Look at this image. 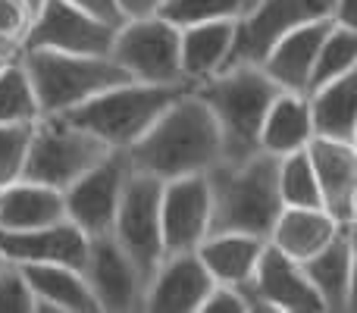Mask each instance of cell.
Wrapping results in <instances>:
<instances>
[{
    "label": "cell",
    "mask_w": 357,
    "mask_h": 313,
    "mask_svg": "<svg viewBox=\"0 0 357 313\" xmlns=\"http://www.w3.org/2000/svg\"><path fill=\"white\" fill-rule=\"evenodd\" d=\"M129 169L157 176L160 182L197 176L222 163V138L207 104L188 88L157 116V123L132 148L119 151Z\"/></svg>",
    "instance_id": "6da1fadb"
},
{
    "label": "cell",
    "mask_w": 357,
    "mask_h": 313,
    "mask_svg": "<svg viewBox=\"0 0 357 313\" xmlns=\"http://www.w3.org/2000/svg\"><path fill=\"white\" fill-rule=\"evenodd\" d=\"M282 91L257 63H235L220 69L216 75L197 82L195 94L207 104L216 129L222 138V160H238L257 154V138L264 125L266 107Z\"/></svg>",
    "instance_id": "7a4b0ae2"
},
{
    "label": "cell",
    "mask_w": 357,
    "mask_h": 313,
    "mask_svg": "<svg viewBox=\"0 0 357 313\" xmlns=\"http://www.w3.org/2000/svg\"><path fill=\"white\" fill-rule=\"evenodd\" d=\"M210 185V232H245L266 238L282 201L276 185V157L257 154L238 163H216L204 172Z\"/></svg>",
    "instance_id": "3957f363"
},
{
    "label": "cell",
    "mask_w": 357,
    "mask_h": 313,
    "mask_svg": "<svg viewBox=\"0 0 357 313\" xmlns=\"http://www.w3.org/2000/svg\"><path fill=\"white\" fill-rule=\"evenodd\" d=\"M19 63L31 82L41 116H60L98 98L107 88L132 82L110 54H63V50L25 47Z\"/></svg>",
    "instance_id": "277c9868"
},
{
    "label": "cell",
    "mask_w": 357,
    "mask_h": 313,
    "mask_svg": "<svg viewBox=\"0 0 357 313\" xmlns=\"http://www.w3.org/2000/svg\"><path fill=\"white\" fill-rule=\"evenodd\" d=\"M195 85H148V82H123L98 98L85 100L69 113H60L88 135H94L107 151H126L157 123L163 110Z\"/></svg>",
    "instance_id": "5b68a950"
},
{
    "label": "cell",
    "mask_w": 357,
    "mask_h": 313,
    "mask_svg": "<svg viewBox=\"0 0 357 313\" xmlns=\"http://www.w3.org/2000/svg\"><path fill=\"white\" fill-rule=\"evenodd\" d=\"M107 154L113 151H107L98 138L69 123L66 116H41L31 125L22 178L63 191Z\"/></svg>",
    "instance_id": "8992f818"
},
{
    "label": "cell",
    "mask_w": 357,
    "mask_h": 313,
    "mask_svg": "<svg viewBox=\"0 0 357 313\" xmlns=\"http://www.w3.org/2000/svg\"><path fill=\"white\" fill-rule=\"evenodd\" d=\"M160 188L163 182L157 176L129 169L110 226V238L123 247V254L138 266L144 279L154 276V270L163 260Z\"/></svg>",
    "instance_id": "52a82bcc"
},
{
    "label": "cell",
    "mask_w": 357,
    "mask_h": 313,
    "mask_svg": "<svg viewBox=\"0 0 357 313\" xmlns=\"http://www.w3.org/2000/svg\"><path fill=\"white\" fill-rule=\"evenodd\" d=\"M110 56L126 69L132 82H148V85L185 82L182 66H178V29L163 16L123 22L113 35Z\"/></svg>",
    "instance_id": "ba28073f"
},
{
    "label": "cell",
    "mask_w": 357,
    "mask_h": 313,
    "mask_svg": "<svg viewBox=\"0 0 357 313\" xmlns=\"http://www.w3.org/2000/svg\"><path fill=\"white\" fill-rule=\"evenodd\" d=\"M333 16V0H254L235 22V44L226 66L260 63L273 41L285 31Z\"/></svg>",
    "instance_id": "9c48e42d"
},
{
    "label": "cell",
    "mask_w": 357,
    "mask_h": 313,
    "mask_svg": "<svg viewBox=\"0 0 357 313\" xmlns=\"http://www.w3.org/2000/svg\"><path fill=\"white\" fill-rule=\"evenodd\" d=\"M82 276L98 304V313H142L148 279L110 235L88 238Z\"/></svg>",
    "instance_id": "30bf717a"
},
{
    "label": "cell",
    "mask_w": 357,
    "mask_h": 313,
    "mask_svg": "<svg viewBox=\"0 0 357 313\" xmlns=\"http://www.w3.org/2000/svg\"><path fill=\"white\" fill-rule=\"evenodd\" d=\"M126 176H129V163H126V157L119 151L107 154L100 163H94L88 172H82L69 188H63L66 220L75 229H82L88 238L110 235Z\"/></svg>",
    "instance_id": "8fae6325"
},
{
    "label": "cell",
    "mask_w": 357,
    "mask_h": 313,
    "mask_svg": "<svg viewBox=\"0 0 357 313\" xmlns=\"http://www.w3.org/2000/svg\"><path fill=\"white\" fill-rule=\"evenodd\" d=\"M116 29L119 25L88 16L69 0H44V6L31 16L22 44L63 54H110Z\"/></svg>",
    "instance_id": "7c38bea8"
},
{
    "label": "cell",
    "mask_w": 357,
    "mask_h": 313,
    "mask_svg": "<svg viewBox=\"0 0 357 313\" xmlns=\"http://www.w3.org/2000/svg\"><path fill=\"white\" fill-rule=\"evenodd\" d=\"M163 257L195 251L210 232V185L207 176L167 178L160 188Z\"/></svg>",
    "instance_id": "4fadbf2b"
},
{
    "label": "cell",
    "mask_w": 357,
    "mask_h": 313,
    "mask_svg": "<svg viewBox=\"0 0 357 313\" xmlns=\"http://www.w3.org/2000/svg\"><path fill=\"white\" fill-rule=\"evenodd\" d=\"M213 289V279L204 270L195 251L167 254L144 289V313H197Z\"/></svg>",
    "instance_id": "5bb4252c"
},
{
    "label": "cell",
    "mask_w": 357,
    "mask_h": 313,
    "mask_svg": "<svg viewBox=\"0 0 357 313\" xmlns=\"http://www.w3.org/2000/svg\"><path fill=\"white\" fill-rule=\"evenodd\" d=\"M307 157L320 185L323 210L339 222L354 226L357 220V144L310 138Z\"/></svg>",
    "instance_id": "9a60e30c"
},
{
    "label": "cell",
    "mask_w": 357,
    "mask_h": 313,
    "mask_svg": "<svg viewBox=\"0 0 357 313\" xmlns=\"http://www.w3.org/2000/svg\"><path fill=\"white\" fill-rule=\"evenodd\" d=\"M88 251V235L69 220L54 226L25 229V232H0V254L6 264H66L82 270Z\"/></svg>",
    "instance_id": "2e32d148"
},
{
    "label": "cell",
    "mask_w": 357,
    "mask_h": 313,
    "mask_svg": "<svg viewBox=\"0 0 357 313\" xmlns=\"http://www.w3.org/2000/svg\"><path fill=\"white\" fill-rule=\"evenodd\" d=\"M333 19H320V22H307L298 29L279 35L276 41L266 47L257 66L276 82L282 91L307 94L310 91V72H314V60L320 50L323 38H326Z\"/></svg>",
    "instance_id": "e0dca14e"
},
{
    "label": "cell",
    "mask_w": 357,
    "mask_h": 313,
    "mask_svg": "<svg viewBox=\"0 0 357 313\" xmlns=\"http://www.w3.org/2000/svg\"><path fill=\"white\" fill-rule=\"evenodd\" d=\"M254 289L260 291L270 313H326L314 285L304 276V266L273 245H266L260 254V264L254 270Z\"/></svg>",
    "instance_id": "ac0fdd59"
},
{
    "label": "cell",
    "mask_w": 357,
    "mask_h": 313,
    "mask_svg": "<svg viewBox=\"0 0 357 313\" xmlns=\"http://www.w3.org/2000/svg\"><path fill=\"white\" fill-rule=\"evenodd\" d=\"M304 276L314 285L326 313L354 310V226H345L323 251L304 260Z\"/></svg>",
    "instance_id": "d6986e66"
},
{
    "label": "cell",
    "mask_w": 357,
    "mask_h": 313,
    "mask_svg": "<svg viewBox=\"0 0 357 313\" xmlns=\"http://www.w3.org/2000/svg\"><path fill=\"white\" fill-rule=\"evenodd\" d=\"M342 229H345V222H339L323 207H282L270 235H266V245L304 264L317 251H323Z\"/></svg>",
    "instance_id": "ffe728a7"
},
{
    "label": "cell",
    "mask_w": 357,
    "mask_h": 313,
    "mask_svg": "<svg viewBox=\"0 0 357 313\" xmlns=\"http://www.w3.org/2000/svg\"><path fill=\"white\" fill-rule=\"evenodd\" d=\"M31 289V313H98L82 270L66 264H25L19 266Z\"/></svg>",
    "instance_id": "44dd1931"
},
{
    "label": "cell",
    "mask_w": 357,
    "mask_h": 313,
    "mask_svg": "<svg viewBox=\"0 0 357 313\" xmlns=\"http://www.w3.org/2000/svg\"><path fill=\"white\" fill-rule=\"evenodd\" d=\"M235 22L238 19H213L178 29V66L188 85H197L226 69L235 44Z\"/></svg>",
    "instance_id": "7402d4cb"
},
{
    "label": "cell",
    "mask_w": 357,
    "mask_h": 313,
    "mask_svg": "<svg viewBox=\"0 0 357 313\" xmlns=\"http://www.w3.org/2000/svg\"><path fill=\"white\" fill-rule=\"evenodd\" d=\"M266 247V238L245 232H207V238L195 247L197 260L210 279L220 285H241L254 279V270L260 264V254Z\"/></svg>",
    "instance_id": "603a6c76"
},
{
    "label": "cell",
    "mask_w": 357,
    "mask_h": 313,
    "mask_svg": "<svg viewBox=\"0 0 357 313\" xmlns=\"http://www.w3.org/2000/svg\"><path fill=\"white\" fill-rule=\"evenodd\" d=\"M314 138L357 144V69L307 91Z\"/></svg>",
    "instance_id": "cb8c5ba5"
},
{
    "label": "cell",
    "mask_w": 357,
    "mask_h": 313,
    "mask_svg": "<svg viewBox=\"0 0 357 313\" xmlns=\"http://www.w3.org/2000/svg\"><path fill=\"white\" fill-rule=\"evenodd\" d=\"M60 220H66L63 191L29 178L0 188V232H25V229L54 226Z\"/></svg>",
    "instance_id": "d4e9b609"
},
{
    "label": "cell",
    "mask_w": 357,
    "mask_h": 313,
    "mask_svg": "<svg viewBox=\"0 0 357 313\" xmlns=\"http://www.w3.org/2000/svg\"><path fill=\"white\" fill-rule=\"evenodd\" d=\"M310 138H314V125H310L307 94L279 91L266 107L257 148L270 157H285L291 151H304Z\"/></svg>",
    "instance_id": "484cf974"
},
{
    "label": "cell",
    "mask_w": 357,
    "mask_h": 313,
    "mask_svg": "<svg viewBox=\"0 0 357 313\" xmlns=\"http://www.w3.org/2000/svg\"><path fill=\"white\" fill-rule=\"evenodd\" d=\"M276 185L282 207H323L320 185H317L307 148L276 157Z\"/></svg>",
    "instance_id": "4316f807"
},
{
    "label": "cell",
    "mask_w": 357,
    "mask_h": 313,
    "mask_svg": "<svg viewBox=\"0 0 357 313\" xmlns=\"http://www.w3.org/2000/svg\"><path fill=\"white\" fill-rule=\"evenodd\" d=\"M354 69H357V29H342V25L333 22L320 50H317L314 72H310V91L333 79L354 72Z\"/></svg>",
    "instance_id": "83f0119b"
},
{
    "label": "cell",
    "mask_w": 357,
    "mask_h": 313,
    "mask_svg": "<svg viewBox=\"0 0 357 313\" xmlns=\"http://www.w3.org/2000/svg\"><path fill=\"white\" fill-rule=\"evenodd\" d=\"M38 119H41V110H38L35 91H31L22 63H6L0 69V125H25Z\"/></svg>",
    "instance_id": "f1b7e54d"
},
{
    "label": "cell",
    "mask_w": 357,
    "mask_h": 313,
    "mask_svg": "<svg viewBox=\"0 0 357 313\" xmlns=\"http://www.w3.org/2000/svg\"><path fill=\"white\" fill-rule=\"evenodd\" d=\"M254 0H163L160 16L173 22L176 29L213 19H241Z\"/></svg>",
    "instance_id": "f546056e"
},
{
    "label": "cell",
    "mask_w": 357,
    "mask_h": 313,
    "mask_svg": "<svg viewBox=\"0 0 357 313\" xmlns=\"http://www.w3.org/2000/svg\"><path fill=\"white\" fill-rule=\"evenodd\" d=\"M31 125H0V188L19 182L25 172V154L31 142Z\"/></svg>",
    "instance_id": "4dcf8cb0"
},
{
    "label": "cell",
    "mask_w": 357,
    "mask_h": 313,
    "mask_svg": "<svg viewBox=\"0 0 357 313\" xmlns=\"http://www.w3.org/2000/svg\"><path fill=\"white\" fill-rule=\"evenodd\" d=\"M31 307H35V298L22 270L16 264H6L0 270V313H31Z\"/></svg>",
    "instance_id": "1f68e13d"
},
{
    "label": "cell",
    "mask_w": 357,
    "mask_h": 313,
    "mask_svg": "<svg viewBox=\"0 0 357 313\" xmlns=\"http://www.w3.org/2000/svg\"><path fill=\"white\" fill-rule=\"evenodd\" d=\"M197 313H245V301H241L235 285L213 282V289L207 291V298H204V304Z\"/></svg>",
    "instance_id": "d6a6232c"
},
{
    "label": "cell",
    "mask_w": 357,
    "mask_h": 313,
    "mask_svg": "<svg viewBox=\"0 0 357 313\" xmlns=\"http://www.w3.org/2000/svg\"><path fill=\"white\" fill-rule=\"evenodd\" d=\"M29 22H31V10L22 0H0V31L3 35L25 38Z\"/></svg>",
    "instance_id": "836d02e7"
},
{
    "label": "cell",
    "mask_w": 357,
    "mask_h": 313,
    "mask_svg": "<svg viewBox=\"0 0 357 313\" xmlns=\"http://www.w3.org/2000/svg\"><path fill=\"white\" fill-rule=\"evenodd\" d=\"M163 0H116L119 19L129 22V19H148V16H160Z\"/></svg>",
    "instance_id": "e575fe53"
},
{
    "label": "cell",
    "mask_w": 357,
    "mask_h": 313,
    "mask_svg": "<svg viewBox=\"0 0 357 313\" xmlns=\"http://www.w3.org/2000/svg\"><path fill=\"white\" fill-rule=\"evenodd\" d=\"M69 3L85 10L88 16H94V19H104V22H110V25H123L119 10H116V0H69Z\"/></svg>",
    "instance_id": "d590c367"
},
{
    "label": "cell",
    "mask_w": 357,
    "mask_h": 313,
    "mask_svg": "<svg viewBox=\"0 0 357 313\" xmlns=\"http://www.w3.org/2000/svg\"><path fill=\"white\" fill-rule=\"evenodd\" d=\"M333 19L342 29H357V0H333Z\"/></svg>",
    "instance_id": "8d00e7d4"
},
{
    "label": "cell",
    "mask_w": 357,
    "mask_h": 313,
    "mask_svg": "<svg viewBox=\"0 0 357 313\" xmlns=\"http://www.w3.org/2000/svg\"><path fill=\"white\" fill-rule=\"evenodd\" d=\"M22 50H25L22 38L3 35V31H0V63H16L19 56H22Z\"/></svg>",
    "instance_id": "74e56055"
},
{
    "label": "cell",
    "mask_w": 357,
    "mask_h": 313,
    "mask_svg": "<svg viewBox=\"0 0 357 313\" xmlns=\"http://www.w3.org/2000/svg\"><path fill=\"white\" fill-rule=\"evenodd\" d=\"M22 3L29 6V10H31V16H35V13H38V10H41V6H44V0H22Z\"/></svg>",
    "instance_id": "f35d334b"
},
{
    "label": "cell",
    "mask_w": 357,
    "mask_h": 313,
    "mask_svg": "<svg viewBox=\"0 0 357 313\" xmlns=\"http://www.w3.org/2000/svg\"><path fill=\"white\" fill-rule=\"evenodd\" d=\"M3 266H6V260H3V254H0V270H3Z\"/></svg>",
    "instance_id": "ab89813d"
},
{
    "label": "cell",
    "mask_w": 357,
    "mask_h": 313,
    "mask_svg": "<svg viewBox=\"0 0 357 313\" xmlns=\"http://www.w3.org/2000/svg\"><path fill=\"white\" fill-rule=\"evenodd\" d=\"M3 66H6V63H0V69H3Z\"/></svg>",
    "instance_id": "60d3db41"
}]
</instances>
